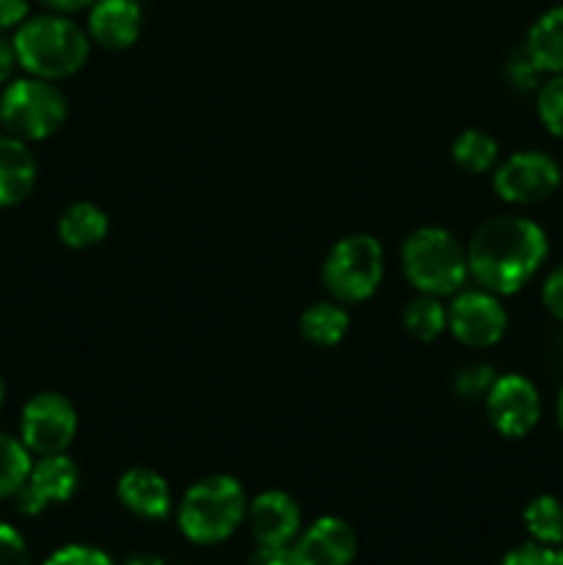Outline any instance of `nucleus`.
I'll use <instances>...</instances> for the list:
<instances>
[{"label": "nucleus", "mask_w": 563, "mask_h": 565, "mask_svg": "<svg viewBox=\"0 0 563 565\" xmlns=\"http://www.w3.org/2000/svg\"><path fill=\"white\" fill-rule=\"evenodd\" d=\"M495 379L497 373L491 364H469V367H464L461 373L456 375L453 390H456V395L464 397V401H480V397H486V392L491 390Z\"/></svg>", "instance_id": "393cba45"}, {"label": "nucleus", "mask_w": 563, "mask_h": 565, "mask_svg": "<svg viewBox=\"0 0 563 565\" xmlns=\"http://www.w3.org/2000/svg\"><path fill=\"white\" fill-rule=\"evenodd\" d=\"M138 0H97L88 11V39L105 50H127L141 36Z\"/></svg>", "instance_id": "4468645a"}, {"label": "nucleus", "mask_w": 563, "mask_h": 565, "mask_svg": "<svg viewBox=\"0 0 563 565\" xmlns=\"http://www.w3.org/2000/svg\"><path fill=\"white\" fill-rule=\"evenodd\" d=\"M524 53L544 75H563V6L544 11L530 25Z\"/></svg>", "instance_id": "f3484780"}, {"label": "nucleus", "mask_w": 563, "mask_h": 565, "mask_svg": "<svg viewBox=\"0 0 563 565\" xmlns=\"http://www.w3.org/2000/svg\"><path fill=\"white\" fill-rule=\"evenodd\" d=\"M541 301H544L546 312L563 323V263L546 276L544 287H541Z\"/></svg>", "instance_id": "c756f323"}, {"label": "nucleus", "mask_w": 563, "mask_h": 565, "mask_svg": "<svg viewBox=\"0 0 563 565\" xmlns=\"http://www.w3.org/2000/svg\"><path fill=\"white\" fill-rule=\"evenodd\" d=\"M508 312L489 290H458L447 307V331L467 348H491L506 337Z\"/></svg>", "instance_id": "1a4fd4ad"}, {"label": "nucleus", "mask_w": 563, "mask_h": 565, "mask_svg": "<svg viewBox=\"0 0 563 565\" xmlns=\"http://www.w3.org/2000/svg\"><path fill=\"white\" fill-rule=\"evenodd\" d=\"M500 565H563V550L561 546H544L530 541V544L508 552Z\"/></svg>", "instance_id": "a878e982"}, {"label": "nucleus", "mask_w": 563, "mask_h": 565, "mask_svg": "<svg viewBox=\"0 0 563 565\" xmlns=\"http://www.w3.org/2000/svg\"><path fill=\"white\" fill-rule=\"evenodd\" d=\"M77 412L70 397L61 392H39L25 403L20 417V439L31 456H55L66 452L75 441Z\"/></svg>", "instance_id": "0eeeda50"}, {"label": "nucleus", "mask_w": 563, "mask_h": 565, "mask_svg": "<svg viewBox=\"0 0 563 565\" xmlns=\"http://www.w3.org/2000/svg\"><path fill=\"white\" fill-rule=\"evenodd\" d=\"M14 66H17L14 44H11L9 39L0 36V86H3V83L9 81L11 72H14Z\"/></svg>", "instance_id": "473e14b6"}, {"label": "nucleus", "mask_w": 563, "mask_h": 565, "mask_svg": "<svg viewBox=\"0 0 563 565\" xmlns=\"http://www.w3.org/2000/svg\"><path fill=\"white\" fill-rule=\"evenodd\" d=\"M116 497L121 505L138 519L160 522L171 511V489L160 472L149 467H132L116 483Z\"/></svg>", "instance_id": "2eb2a0df"}, {"label": "nucleus", "mask_w": 563, "mask_h": 565, "mask_svg": "<svg viewBox=\"0 0 563 565\" xmlns=\"http://www.w3.org/2000/svg\"><path fill=\"white\" fill-rule=\"evenodd\" d=\"M506 75L508 81H511L513 88H519V92H533V88L541 86V75L544 72L539 70V66L530 61V55L522 50H517V53L508 58V66H506Z\"/></svg>", "instance_id": "bb28decb"}, {"label": "nucleus", "mask_w": 563, "mask_h": 565, "mask_svg": "<svg viewBox=\"0 0 563 565\" xmlns=\"http://www.w3.org/2000/svg\"><path fill=\"white\" fill-rule=\"evenodd\" d=\"M486 417L491 428L506 439H522L539 425L541 395L530 379L519 373L497 375L491 390L486 392Z\"/></svg>", "instance_id": "9d476101"}, {"label": "nucleus", "mask_w": 563, "mask_h": 565, "mask_svg": "<svg viewBox=\"0 0 563 565\" xmlns=\"http://www.w3.org/2000/svg\"><path fill=\"white\" fill-rule=\"evenodd\" d=\"M450 154L456 160V166H461L464 171H469V174H484V171H495L497 160H500V143L486 130L469 127V130L458 132V138L450 147Z\"/></svg>", "instance_id": "412c9836"}, {"label": "nucleus", "mask_w": 563, "mask_h": 565, "mask_svg": "<svg viewBox=\"0 0 563 565\" xmlns=\"http://www.w3.org/2000/svg\"><path fill=\"white\" fill-rule=\"evenodd\" d=\"M252 565H296L290 546H257L252 555Z\"/></svg>", "instance_id": "7c9ffc66"}, {"label": "nucleus", "mask_w": 563, "mask_h": 565, "mask_svg": "<svg viewBox=\"0 0 563 565\" xmlns=\"http://www.w3.org/2000/svg\"><path fill=\"white\" fill-rule=\"evenodd\" d=\"M77 486H81V472H77V463L66 452L42 456L31 467L22 489L17 491V508L25 516H39L47 508L70 502L75 497Z\"/></svg>", "instance_id": "9b49d317"}, {"label": "nucleus", "mask_w": 563, "mask_h": 565, "mask_svg": "<svg viewBox=\"0 0 563 565\" xmlns=\"http://www.w3.org/2000/svg\"><path fill=\"white\" fill-rule=\"evenodd\" d=\"M403 276L428 296H456L469 276L467 246L445 226H419L401 246Z\"/></svg>", "instance_id": "7ed1b4c3"}, {"label": "nucleus", "mask_w": 563, "mask_h": 565, "mask_svg": "<svg viewBox=\"0 0 563 565\" xmlns=\"http://www.w3.org/2000/svg\"><path fill=\"white\" fill-rule=\"evenodd\" d=\"M555 417H557V425H561V430H563V390H561V395H557V406H555Z\"/></svg>", "instance_id": "c9c22d12"}, {"label": "nucleus", "mask_w": 563, "mask_h": 565, "mask_svg": "<svg viewBox=\"0 0 563 565\" xmlns=\"http://www.w3.org/2000/svg\"><path fill=\"white\" fill-rule=\"evenodd\" d=\"M491 185L508 204H539L561 188V166L552 154L524 149L495 166Z\"/></svg>", "instance_id": "6e6552de"}, {"label": "nucleus", "mask_w": 563, "mask_h": 565, "mask_svg": "<svg viewBox=\"0 0 563 565\" xmlns=\"http://www.w3.org/2000/svg\"><path fill=\"white\" fill-rule=\"evenodd\" d=\"M11 44H14L17 64L28 75L55 83L83 70L92 39L75 20L50 11V14L28 17L17 28Z\"/></svg>", "instance_id": "f03ea898"}, {"label": "nucleus", "mask_w": 563, "mask_h": 565, "mask_svg": "<svg viewBox=\"0 0 563 565\" xmlns=\"http://www.w3.org/2000/svg\"><path fill=\"white\" fill-rule=\"evenodd\" d=\"M348 326H351L348 309L340 301H334V298L331 301H315L301 315L304 340L318 348L340 345L342 337L348 334Z\"/></svg>", "instance_id": "6ab92c4d"}, {"label": "nucleus", "mask_w": 563, "mask_h": 565, "mask_svg": "<svg viewBox=\"0 0 563 565\" xmlns=\"http://www.w3.org/2000/svg\"><path fill=\"white\" fill-rule=\"evenodd\" d=\"M535 110H539V119L546 127V132L563 141V75L541 83Z\"/></svg>", "instance_id": "b1692460"}, {"label": "nucleus", "mask_w": 563, "mask_h": 565, "mask_svg": "<svg viewBox=\"0 0 563 565\" xmlns=\"http://www.w3.org/2000/svg\"><path fill=\"white\" fill-rule=\"evenodd\" d=\"M293 557L296 565H351L357 557V535L342 519L323 516L298 533Z\"/></svg>", "instance_id": "ddd939ff"}, {"label": "nucleus", "mask_w": 563, "mask_h": 565, "mask_svg": "<svg viewBox=\"0 0 563 565\" xmlns=\"http://www.w3.org/2000/svg\"><path fill=\"white\" fill-rule=\"evenodd\" d=\"M44 565H114V561H110L105 552L94 550V546L72 544V546H64V550L53 552Z\"/></svg>", "instance_id": "cd10ccee"}, {"label": "nucleus", "mask_w": 563, "mask_h": 565, "mask_svg": "<svg viewBox=\"0 0 563 565\" xmlns=\"http://www.w3.org/2000/svg\"><path fill=\"white\" fill-rule=\"evenodd\" d=\"M66 121V94L53 81L20 77L0 97V125L22 141H44Z\"/></svg>", "instance_id": "423d86ee"}, {"label": "nucleus", "mask_w": 563, "mask_h": 565, "mask_svg": "<svg viewBox=\"0 0 563 565\" xmlns=\"http://www.w3.org/2000/svg\"><path fill=\"white\" fill-rule=\"evenodd\" d=\"M0 565H31L25 539L6 522H0Z\"/></svg>", "instance_id": "c85d7f7f"}, {"label": "nucleus", "mask_w": 563, "mask_h": 565, "mask_svg": "<svg viewBox=\"0 0 563 565\" xmlns=\"http://www.w3.org/2000/svg\"><path fill=\"white\" fill-rule=\"evenodd\" d=\"M524 527L535 544L561 546L563 544V502L557 497L541 494L524 508Z\"/></svg>", "instance_id": "4be33fe9"}, {"label": "nucleus", "mask_w": 563, "mask_h": 565, "mask_svg": "<svg viewBox=\"0 0 563 565\" xmlns=\"http://www.w3.org/2000/svg\"><path fill=\"white\" fill-rule=\"evenodd\" d=\"M323 287L340 303H362L384 279V246L373 235L340 237L323 259Z\"/></svg>", "instance_id": "39448f33"}, {"label": "nucleus", "mask_w": 563, "mask_h": 565, "mask_svg": "<svg viewBox=\"0 0 563 565\" xmlns=\"http://www.w3.org/2000/svg\"><path fill=\"white\" fill-rule=\"evenodd\" d=\"M31 467V450L22 445V439L0 434V500L17 497V491H20L22 483L28 480Z\"/></svg>", "instance_id": "5701e85b"}, {"label": "nucleus", "mask_w": 563, "mask_h": 565, "mask_svg": "<svg viewBox=\"0 0 563 565\" xmlns=\"http://www.w3.org/2000/svg\"><path fill=\"white\" fill-rule=\"evenodd\" d=\"M125 565H166V563L155 555H136V557H130Z\"/></svg>", "instance_id": "f704fd0d"}, {"label": "nucleus", "mask_w": 563, "mask_h": 565, "mask_svg": "<svg viewBox=\"0 0 563 565\" xmlns=\"http://www.w3.org/2000/svg\"><path fill=\"white\" fill-rule=\"evenodd\" d=\"M110 224L103 207L94 202H75L61 213L59 218V237L70 248H92L105 241Z\"/></svg>", "instance_id": "a211bd4d"}, {"label": "nucleus", "mask_w": 563, "mask_h": 565, "mask_svg": "<svg viewBox=\"0 0 563 565\" xmlns=\"http://www.w3.org/2000/svg\"><path fill=\"white\" fill-rule=\"evenodd\" d=\"M3 401H6V386H3V379H0V408H3Z\"/></svg>", "instance_id": "e433bc0d"}, {"label": "nucleus", "mask_w": 563, "mask_h": 565, "mask_svg": "<svg viewBox=\"0 0 563 565\" xmlns=\"http://www.w3.org/2000/svg\"><path fill=\"white\" fill-rule=\"evenodd\" d=\"M36 185V158L28 141L0 136V207H17L31 196Z\"/></svg>", "instance_id": "dca6fc26"}, {"label": "nucleus", "mask_w": 563, "mask_h": 565, "mask_svg": "<svg viewBox=\"0 0 563 565\" xmlns=\"http://www.w3.org/2000/svg\"><path fill=\"white\" fill-rule=\"evenodd\" d=\"M246 522L257 546H290L301 533V508L287 491H263L248 502Z\"/></svg>", "instance_id": "f8f14e48"}, {"label": "nucleus", "mask_w": 563, "mask_h": 565, "mask_svg": "<svg viewBox=\"0 0 563 565\" xmlns=\"http://www.w3.org/2000/svg\"><path fill=\"white\" fill-rule=\"evenodd\" d=\"M550 241L535 221L500 215L478 226L467 246L469 276L495 296H513L541 270Z\"/></svg>", "instance_id": "f257e3e1"}, {"label": "nucleus", "mask_w": 563, "mask_h": 565, "mask_svg": "<svg viewBox=\"0 0 563 565\" xmlns=\"http://www.w3.org/2000/svg\"><path fill=\"white\" fill-rule=\"evenodd\" d=\"M401 320L408 337H414L419 342H434L436 337H442L447 331V307L442 303V298L419 292L417 298H412L403 307Z\"/></svg>", "instance_id": "aec40b11"}, {"label": "nucleus", "mask_w": 563, "mask_h": 565, "mask_svg": "<svg viewBox=\"0 0 563 565\" xmlns=\"http://www.w3.org/2000/svg\"><path fill=\"white\" fill-rule=\"evenodd\" d=\"M248 500L232 475H208L196 480L177 508V524L193 544H221L246 519Z\"/></svg>", "instance_id": "20e7f679"}, {"label": "nucleus", "mask_w": 563, "mask_h": 565, "mask_svg": "<svg viewBox=\"0 0 563 565\" xmlns=\"http://www.w3.org/2000/svg\"><path fill=\"white\" fill-rule=\"evenodd\" d=\"M50 11H59V14H72V11L92 9L97 0H42Z\"/></svg>", "instance_id": "72a5a7b5"}, {"label": "nucleus", "mask_w": 563, "mask_h": 565, "mask_svg": "<svg viewBox=\"0 0 563 565\" xmlns=\"http://www.w3.org/2000/svg\"><path fill=\"white\" fill-rule=\"evenodd\" d=\"M28 20V0H0V31L20 28Z\"/></svg>", "instance_id": "2f4dec72"}]
</instances>
